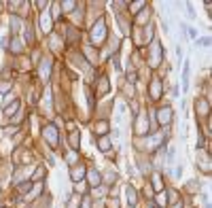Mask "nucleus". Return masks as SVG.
Segmentation results:
<instances>
[{
  "label": "nucleus",
  "instance_id": "nucleus-1",
  "mask_svg": "<svg viewBox=\"0 0 212 208\" xmlns=\"http://www.w3.org/2000/svg\"><path fill=\"white\" fill-rule=\"evenodd\" d=\"M45 138H49V144H51V147L57 144V134H55V127H53V125H47V127H45Z\"/></svg>",
  "mask_w": 212,
  "mask_h": 208
},
{
  "label": "nucleus",
  "instance_id": "nucleus-2",
  "mask_svg": "<svg viewBox=\"0 0 212 208\" xmlns=\"http://www.w3.org/2000/svg\"><path fill=\"white\" fill-rule=\"evenodd\" d=\"M170 119H172V111H170V106L161 108V111H159V121H161L163 125H168V123H170Z\"/></svg>",
  "mask_w": 212,
  "mask_h": 208
},
{
  "label": "nucleus",
  "instance_id": "nucleus-3",
  "mask_svg": "<svg viewBox=\"0 0 212 208\" xmlns=\"http://www.w3.org/2000/svg\"><path fill=\"white\" fill-rule=\"evenodd\" d=\"M125 193H127V202H129V204L134 206V204L138 202V195H136V189H134V187L129 185V187H127V189H125Z\"/></svg>",
  "mask_w": 212,
  "mask_h": 208
},
{
  "label": "nucleus",
  "instance_id": "nucleus-4",
  "mask_svg": "<svg viewBox=\"0 0 212 208\" xmlns=\"http://www.w3.org/2000/svg\"><path fill=\"white\" fill-rule=\"evenodd\" d=\"M98 38H104V26H102V21L93 28V42H98Z\"/></svg>",
  "mask_w": 212,
  "mask_h": 208
},
{
  "label": "nucleus",
  "instance_id": "nucleus-5",
  "mask_svg": "<svg viewBox=\"0 0 212 208\" xmlns=\"http://www.w3.org/2000/svg\"><path fill=\"white\" fill-rule=\"evenodd\" d=\"M83 174H85V168H83V166H81V168H74V170H72V181H77V183H79V181L83 178Z\"/></svg>",
  "mask_w": 212,
  "mask_h": 208
},
{
  "label": "nucleus",
  "instance_id": "nucleus-6",
  "mask_svg": "<svg viewBox=\"0 0 212 208\" xmlns=\"http://www.w3.org/2000/svg\"><path fill=\"white\" fill-rule=\"evenodd\" d=\"M51 28H53V26H51V17H49V13H47V15H42V30H45V32H51Z\"/></svg>",
  "mask_w": 212,
  "mask_h": 208
},
{
  "label": "nucleus",
  "instance_id": "nucleus-7",
  "mask_svg": "<svg viewBox=\"0 0 212 208\" xmlns=\"http://www.w3.org/2000/svg\"><path fill=\"white\" fill-rule=\"evenodd\" d=\"M100 181H102V178H100L98 170H91V172H89V183H91V185H98Z\"/></svg>",
  "mask_w": 212,
  "mask_h": 208
},
{
  "label": "nucleus",
  "instance_id": "nucleus-8",
  "mask_svg": "<svg viewBox=\"0 0 212 208\" xmlns=\"http://www.w3.org/2000/svg\"><path fill=\"white\" fill-rule=\"evenodd\" d=\"M100 149H102V151H108V149H110V140H108V138H102V140H100Z\"/></svg>",
  "mask_w": 212,
  "mask_h": 208
},
{
  "label": "nucleus",
  "instance_id": "nucleus-9",
  "mask_svg": "<svg viewBox=\"0 0 212 208\" xmlns=\"http://www.w3.org/2000/svg\"><path fill=\"white\" fill-rule=\"evenodd\" d=\"M70 144H72L74 149L79 147V134H72V138H70Z\"/></svg>",
  "mask_w": 212,
  "mask_h": 208
},
{
  "label": "nucleus",
  "instance_id": "nucleus-10",
  "mask_svg": "<svg viewBox=\"0 0 212 208\" xmlns=\"http://www.w3.org/2000/svg\"><path fill=\"white\" fill-rule=\"evenodd\" d=\"M42 174H45V170H42V168H38V170H36V174H34V178H36V181H41Z\"/></svg>",
  "mask_w": 212,
  "mask_h": 208
},
{
  "label": "nucleus",
  "instance_id": "nucleus-11",
  "mask_svg": "<svg viewBox=\"0 0 212 208\" xmlns=\"http://www.w3.org/2000/svg\"><path fill=\"white\" fill-rule=\"evenodd\" d=\"M142 6H144V2H136V4H134V6H131V11H134V13H136V11H140V9H142Z\"/></svg>",
  "mask_w": 212,
  "mask_h": 208
},
{
  "label": "nucleus",
  "instance_id": "nucleus-12",
  "mask_svg": "<svg viewBox=\"0 0 212 208\" xmlns=\"http://www.w3.org/2000/svg\"><path fill=\"white\" fill-rule=\"evenodd\" d=\"M108 204H110V208H119V200H117V198H113Z\"/></svg>",
  "mask_w": 212,
  "mask_h": 208
},
{
  "label": "nucleus",
  "instance_id": "nucleus-13",
  "mask_svg": "<svg viewBox=\"0 0 212 208\" xmlns=\"http://www.w3.org/2000/svg\"><path fill=\"white\" fill-rule=\"evenodd\" d=\"M77 191H79V193H83V191H85V183H77Z\"/></svg>",
  "mask_w": 212,
  "mask_h": 208
},
{
  "label": "nucleus",
  "instance_id": "nucleus-14",
  "mask_svg": "<svg viewBox=\"0 0 212 208\" xmlns=\"http://www.w3.org/2000/svg\"><path fill=\"white\" fill-rule=\"evenodd\" d=\"M166 202H168V200H166V193H161V195H159V204L166 206Z\"/></svg>",
  "mask_w": 212,
  "mask_h": 208
},
{
  "label": "nucleus",
  "instance_id": "nucleus-15",
  "mask_svg": "<svg viewBox=\"0 0 212 208\" xmlns=\"http://www.w3.org/2000/svg\"><path fill=\"white\" fill-rule=\"evenodd\" d=\"M83 208H89V200H85L83 202Z\"/></svg>",
  "mask_w": 212,
  "mask_h": 208
}]
</instances>
